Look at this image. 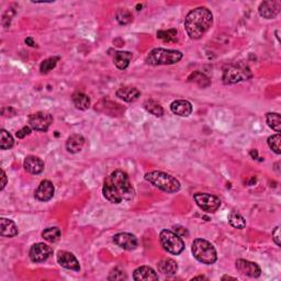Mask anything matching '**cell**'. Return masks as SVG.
<instances>
[{
	"label": "cell",
	"mask_w": 281,
	"mask_h": 281,
	"mask_svg": "<svg viewBox=\"0 0 281 281\" xmlns=\"http://www.w3.org/2000/svg\"><path fill=\"white\" fill-rule=\"evenodd\" d=\"M0 225H1V236L3 238H15L19 233L16 223L9 218H0Z\"/></svg>",
	"instance_id": "23"
},
{
	"label": "cell",
	"mask_w": 281,
	"mask_h": 281,
	"mask_svg": "<svg viewBox=\"0 0 281 281\" xmlns=\"http://www.w3.org/2000/svg\"><path fill=\"white\" fill-rule=\"evenodd\" d=\"M281 2L275 1V0H269V1H262L260 3L258 11L259 15L264 17L265 19H274L280 13Z\"/></svg>",
	"instance_id": "15"
},
{
	"label": "cell",
	"mask_w": 281,
	"mask_h": 281,
	"mask_svg": "<svg viewBox=\"0 0 281 281\" xmlns=\"http://www.w3.org/2000/svg\"><path fill=\"white\" fill-rule=\"evenodd\" d=\"M133 279L136 281H151V280H157L158 276L155 273L153 268L149 266H141L136 268L133 273Z\"/></svg>",
	"instance_id": "20"
},
{
	"label": "cell",
	"mask_w": 281,
	"mask_h": 281,
	"mask_svg": "<svg viewBox=\"0 0 281 281\" xmlns=\"http://www.w3.org/2000/svg\"><path fill=\"white\" fill-rule=\"evenodd\" d=\"M197 279H207L204 276H198V277H195L193 280H197Z\"/></svg>",
	"instance_id": "41"
},
{
	"label": "cell",
	"mask_w": 281,
	"mask_h": 281,
	"mask_svg": "<svg viewBox=\"0 0 281 281\" xmlns=\"http://www.w3.org/2000/svg\"><path fill=\"white\" fill-rule=\"evenodd\" d=\"M25 43L28 44L29 46H32V47H34V46H35V42L33 41V39H31V38L25 39Z\"/></svg>",
	"instance_id": "39"
},
{
	"label": "cell",
	"mask_w": 281,
	"mask_h": 281,
	"mask_svg": "<svg viewBox=\"0 0 281 281\" xmlns=\"http://www.w3.org/2000/svg\"><path fill=\"white\" fill-rule=\"evenodd\" d=\"M1 178H2V182H1V187H0V189L3 190L4 187L7 185V175L6 173H4L3 169H1Z\"/></svg>",
	"instance_id": "38"
},
{
	"label": "cell",
	"mask_w": 281,
	"mask_h": 281,
	"mask_svg": "<svg viewBox=\"0 0 281 281\" xmlns=\"http://www.w3.org/2000/svg\"><path fill=\"white\" fill-rule=\"evenodd\" d=\"M267 124L277 133L281 132V118L279 113L268 112L266 114Z\"/></svg>",
	"instance_id": "28"
},
{
	"label": "cell",
	"mask_w": 281,
	"mask_h": 281,
	"mask_svg": "<svg viewBox=\"0 0 281 281\" xmlns=\"http://www.w3.org/2000/svg\"><path fill=\"white\" fill-rule=\"evenodd\" d=\"M157 269L162 275L167 276V277H172V276L176 275L178 270V265L175 260L171 259V258H164V259L157 262Z\"/></svg>",
	"instance_id": "21"
},
{
	"label": "cell",
	"mask_w": 281,
	"mask_h": 281,
	"mask_svg": "<svg viewBox=\"0 0 281 281\" xmlns=\"http://www.w3.org/2000/svg\"><path fill=\"white\" fill-rule=\"evenodd\" d=\"M117 97L126 102H134L141 97V91L135 87L124 86L118 89Z\"/></svg>",
	"instance_id": "19"
},
{
	"label": "cell",
	"mask_w": 281,
	"mask_h": 281,
	"mask_svg": "<svg viewBox=\"0 0 281 281\" xmlns=\"http://www.w3.org/2000/svg\"><path fill=\"white\" fill-rule=\"evenodd\" d=\"M134 188L126 172L118 169L106 178L102 187V195L109 202L119 204L123 200H131L134 197Z\"/></svg>",
	"instance_id": "1"
},
{
	"label": "cell",
	"mask_w": 281,
	"mask_h": 281,
	"mask_svg": "<svg viewBox=\"0 0 281 281\" xmlns=\"http://www.w3.org/2000/svg\"><path fill=\"white\" fill-rule=\"evenodd\" d=\"M280 142H281L280 133H277V134L269 136L268 140H267V143H268V146H269L270 149L273 150L277 155H280V154H281Z\"/></svg>",
	"instance_id": "33"
},
{
	"label": "cell",
	"mask_w": 281,
	"mask_h": 281,
	"mask_svg": "<svg viewBox=\"0 0 281 281\" xmlns=\"http://www.w3.org/2000/svg\"><path fill=\"white\" fill-rule=\"evenodd\" d=\"M194 257L204 265H212L217 259V254L213 245L207 239L195 238L191 246Z\"/></svg>",
	"instance_id": "6"
},
{
	"label": "cell",
	"mask_w": 281,
	"mask_h": 281,
	"mask_svg": "<svg viewBox=\"0 0 281 281\" xmlns=\"http://www.w3.org/2000/svg\"><path fill=\"white\" fill-rule=\"evenodd\" d=\"M53 123L52 114L43 111H39L31 114L29 117V124L32 128V130L38 132H47L48 129Z\"/></svg>",
	"instance_id": "9"
},
{
	"label": "cell",
	"mask_w": 281,
	"mask_h": 281,
	"mask_svg": "<svg viewBox=\"0 0 281 281\" xmlns=\"http://www.w3.org/2000/svg\"><path fill=\"white\" fill-rule=\"evenodd\" d=\"M31 132H32V128L31 127H23L21 129V130L18 131L16 133V136L18 139H24L25 136H28L31 134Z\"/></svg>",
	"instance_id": "36"
},
{
	"label": "cell",
	"mask_w": 281,
	"mask_h": 281,
	"mask_svg": "<svg viewBox=\"0 0 281 281\" xmlns=\"http://www.w3.org/2000/svg\"><path fill=\"white\" fill-rule=\"evenodd\" d=\"M229 222L232 226L238 230H243L245 229V226H246V221H245L244 216L235 211L231 212L229 216Z\"/></svg>",
	"instance_id": "31"
},
{
	"label": "cell",
	"mask_w": 281,
	"mask_h": 281,
	"mask_svg": "<svg viewBox=\"0 0 281 281\" xmlns=\"http://www.w3.org/2000/svg\"><path fill=\"white\" fill-rule=\"evenodd\" d=\"M115 19H117V21L120 24L126 25L128 23H130L133 18L130 11L126 10V9H120V10L117 12V15H115Z\"/></svg>",
	"instance_id": "34"
},
{
	"label": "cell",
	"mask_w": 281,
	"mask_h": 281,
	"mask_svg": "<svg viewBox=\"0 0 281 281\" xmlns=\"http://www.w3.org/2000/svg\"><path fill=\"white\" fill-rule=\"evenodd\" d=\"M85 145V137L80 134L70 135L66 141V150L68 153L77 154L83 150Z\"/></svg>",
	"instance_id": "22"
},
{
	"label": "cell",
	"mask_w": 281,
	"mask_h": 281,
	"mask_svg": "<svg viewBox=\"0 0 281 281\" xmlns=\"http://www.w3.org/2000/svg\"><path fill=\"white\" fill-rule=\"evenodd\" d=\"M132 57H133V54L131 52L114 51V53L112 54L113 64L115 65V67H117L118 69L124 70L129 67V65H130Z\"/></svg>",
	"instance_id": "17"
},
{
	"label": "cell",
	"mask_w": 281,
	"mask_h": 281,
	"mask_svg": "<svg viewBox=\"0 0 281 281\" xmlns=\"http://www.w3.org/2000/svg\"><path fill=\"white\" fill-rule=\"evenodd\" d=\"M188 80L191 83H195L201 88H207L211 85V82L208 76L201 73V71H195V73H193L189 76Z\"/></svg>",
	"instance_id": "25"
},
{
	"label": "cell",
	"mask_w": 281,
	"mask_h": 281,
	"mask_svg": "<svg viewBox=\"0 0 281 281\" xmlns=\"http://www.w3.org/2000/svg\"><path fill=\"white\" fill-rule=\"evenodd\" d=\"M60 61L59 56H54V57H48V59L44 60L41 65H40V71L41 74H48L51 70L55 68V66L57 65V62Z\"/></svg>",
	"instance_id": "32"
},
{
	"label": "cell",
	"mask_w": 281,
	"mask_h": 281,
	"mask_svg": "<svg viewBox=\"0 0 281 281\" xmlns=\"http://www.w3.org/2000/svg\"><path fill=\"white\" fill-rule=\"evenodd\" d=\"M23 167L31 175H39L44 171V162L38 156H26L23 163Z\"/></svg>",
	"instance_id": "16"
},
{
	"label": "cell",
	"mask_w": 281,
	"mask_h": 281,
	"mask_svg": "<svg viewBox=\"0 0 281 281\" xmlns=\"http://www.w3.org/2000/svg\"><path fill=\"white\" fill-rule=\"evenodd\" d=\"M71 100H73L74 106L78 110H87L90 107V98H89L86 93L76 91L73 96H71Z\"/></svg>",
	"instance_id": "24"
},
{
	"label": "cell",
	"mask_w": 281,
	"mask_h": 281,
	"mask_svg": "<svg viewBox=\"0 0 281 281\" xmlns=\"http://www.w3.org/2000/svg\"><path fill=\"white\" fill-rule=\"evenodd\" d=\"M159 240L163 248L172 255H179L185 249V242L180 235L169 230H163L159 234Z\"/></svg>",
	"instance_id": "7"
},
{
	"label": "cell",
	"mask_w": 281,
	"mask_h": 281,
	"mask_svg": "<svg viewBox=\"0 0 281 281\" xmlns=\"http://www.w3.org/2000/svg\"><path fill=\"white\" fill-rule=\"evenodd\" d=\"M53 254V249L51 246L44 243L34 244L30 249L29 256L30 259L33 262H42L45 261L48 257H51Z\"/></svg>",
	"instance_id": "10"
},
{
	"label": "cell",
	"mask_w": 281,
	"mask_h": 281,
	"mask_svg": "<svg viewBox=\"0 0 281 281\" xmlns=\"http://www.w3.org/2000/svg\"><path fill=\"white\" fill-rule=\"evenodd\" d=\"M184 54L180 51L167 50V48H154L146 57V64L151 66L159 65H173L180 62Z\"/></svg>",
	"instance_id": "5"
},
{
	"label": "cell",
	"mask_w": 281,
	"mask_h": 281,
	"mask_svg": "<svg viewBox=\"0 0 281 281\" xmlns=\"http://www.w3.org/2000/svg\"><path fill=\"white\" fill-rule=\"evenodd\" d=\"M113 242L117 244L119 247H121L126 251H133L137 247V238L135 235L131 233H119L113 236Z\"/></svg>",
	"instance_id": "14"
},
{
	"label": "cell",
	"mask_w": 281,
	"mask_h": 281,
	"mask_svg": "<svg viewBox=\"0 0 281 281\" xmlns=\"http://www.w3.org/2000/svg\"><path fill=\"white\" fill-rule=\"evenodd\" d=\"M56 259H57V262H59L62 267H64L65 269L74 270V271L80 270L79 262L77 260V258L75 257L74 254L66 252V251H61L57 253Z\"/></svg>",
	"instance_id": "13"
},
{
	"label": "cell",
	"mask_w": 281,
	"mask_h": 281,
	"mask_svg": "<svg viewBox=\"0 0 281 281\" xmlns=\"http://www.w3.org/2000/svg\"><path fill=\"white\" fill-rule=\"evenodd\" d=\"M225 279H231V280H236V278L233 277H229V276H224V277L222 278V280H225Z\"/></svg>",
	"instance_id": "40"
},
{
	"label": "cell",
	"mask_w": 281,
	"mask_h": 281,
	"mask_svg": "<svg viewBox=\"0 0 281 281\" xmlns=\"http://www.w3.org/2000/svg\"><path fill=\"white\" fill-rule=\"evenodd\" d=\"M213 24V15L207 7H198L191 10L185 19V29L189 38L201 39Z\"/></svg>",
	"instance_id": "2"
},
{
	"label": "cell",
	"mask_w": 281,
	"mask_h": 281,
	"mask_svg": "<svg viewBox=\"0 0 281 281\" xmlns=\"http://www.w3.org/2000/svg\"><path fill=\"white\" fill-rule=\"evenodd\" d=\"M145 180L153 185L156 188L167 194H175L180 190L181 186L175 177L169 175L167 173L153 171L147 173L145 175Z\"/></svg>",
	"instance_id": "3"
},
{
	"label": "cell",
	"mask_w": 281,
	"mask_h": 281,
	"mask_svg": "<svg viewBox=\"0 0 281 281\" xmlns=\"http://www.w3.org/2000/svg\"><path fill=\"white\" fill-rule=\"evenodd\" d=\"M62 232L59 227H47L42 232V238L48 243H56L61 238Z\"/></svg>",
	"instance_id": "27"
},
{
	"label": "cell",
	"mask_w": 281,
	"mask_h": 281,
	"mask_svg": "<svg viewBox=\"0 0 281 281\" xmlns=\"http://www.w3.org/2000/svg\"><path fill=\"white\" fill-rule=\"evenodd\" d=\"M235 267L240 274L244 276H247V277H251V278H258L261 274L260 267L254 261L238 259L235 262Z\"/></svg>",
	"instance_id": "11"
},
{
	"label": "cell",
	"mask_w": 281,
	"mask_h": 281,
	"mask_svg": "<svg viewBox=\"0 0 281 281\" xmlns=\"http://www.w3.org/2000/svg\"><path fill=\"white\" fill-rule=\"evenodd\" d=\"M178 31L177 29H171L167 31H158L157 38L166 43H175L178 40Z\"/></svg>",
	"instance_id": "30"
},
{
	"label": "cell",
	"mask_w": 281,
	"mask_h": 281,
	"mask_svg": "<svg viewBox=\"0 0 281 281\" xmlns=\"http://www.w3.org/2000/svg\"><path fill=\"white\" fill-rule=\"evenodd\" d=\"M128 277L126 273L123 270L119 269V268H114L112 271H111L108 280H126Z\"/></svg>",
	"instance_id": "35"
},
{
	"label": "cell",
	"mask_w": 281,
	"mask_h": 281,
	"mask_svg": "<svg viewBox=\"0 0 281 281\" xmlns=\"http://www.w3.org/2000/svg\"><path fill=\"white\" fill-rule=\"evenodd\" d=\"M194 199L197 206L201 209L203 212L214 213L216 212L221 207V200L216 195L210 194L198 193L194 195Z\"/></svg>",
	"instance_id": "8"
},
{
	"label": "cell",
	"mask_w": 281,
	"mask_h": 281,
	"mask_svg": "<svg viewBox=\"0 0 281 281\" xmlns=\"http://www.w3.org/2000/svg\"><path fill=\"white\" fill-rule=\"evenodd\" d=\"M144 108L147 112L155 115V117H163V114H164L163 107L160 106L157 101H155L153 99L146 100L144 102Z\"/></svg>",
	"instance_id": "26"
},
{
	"label": "cell",
	"mask_w": 281,
	"mask_h": 281,
	"mask_svg": "<svg viewBox=\"0 0 281 281\" xmlns=\"http://www.w3.org/2000/svg\"><path fill=\"white\" fill-rule=\"evenodd\" d=\"M273 239L277 246H280V227L277 226L273 231Z\"/></svg>",
	"instance_id": "37"
},
{
	"label": "cell",
	"mask_w": 281,
	"mask_h": 281,
	"mask_svg": "<svg viewBox=\"0 0 281 281\" xmlns=\"http://www.w3.org/2000/svg\"><path fill=\"white\" fill-rule=\"evenodd\" d=\"M15 145V140H13L12 135L8 131L2 129L0 131V149L3 151L10 150L11 147Z\"/></svg>",
	"instance_id": "29"
},
{
	"label": "cell",
	"mask_w": 281,
	"mask_h": 281,
	"mask_svg": "<svg viewBox=\"0 0 281 281\" xmlns=\"http://www.w3.org/2000/svg\"><path fill=\"white\" fill-rule=\"evenodd\" d=\"M253 77L252 70L246 64L242 62L226 64L223 68V83L225 85H233L240 82H245Z\"/></svg>",
	"instance_id": "4"
},
{
	"label": "cell",
	"mask_w": 281,
	"mask_h": 281,
	"mask_svg": "<svg viewBox=\"0 0 281 281\" xmlns=\"http://www.w3.org/2000/svg\"><path fill=\"white\" fill-rule=\"evenodd\" d=\"M54 193H55L54 185L52 184V181L45 179V180H42L41 184L39 185V187L34 193V197L35 199H38L39 201L47 202V201H50L53 197H54Z\"/></svg>",
	"instance_id": "12"
},
{
	"label": "cell",
	"mask_w": 281,
	"mask_h": 281,
	"mask_svg": "<svg viewBox=\"0 0 281 281\" xmlns=\"http://www.w3.org/2000/svg\"><path fill=\"white\" fill-rule=\"evenodd\" d=\"M171 110L173 113L179 115V117H189L193 112V105L188 100H175L171 105Z\"/></svg>",
	"instance_id": "18"
}]
</instances>
